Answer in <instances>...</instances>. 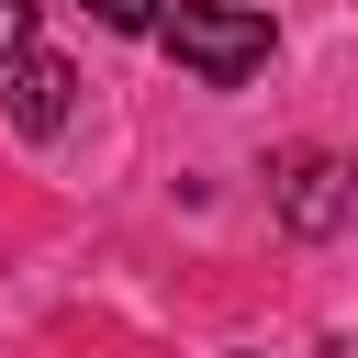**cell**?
Masks as SVG:
<instances>
[{
    "label": "cell",
    "instance_id": "1",
    "mask_svg": "<svg viewBox=\"0 0 358 358\" xmlns=\"http://www.w3.org/2000/svg\"><path fill=\"white\" fill-rule=\"evenodd\" d=\"M157 45H168L201 90H235V78L268 67V0H179V11L157 22Z\"/></svg>",
    "mask_w": 358,
    "mask_h": 358
},
{
    "label": "cell",
    "instance_id": "2",
    "mask_svg": "<svg viewBox=\"0 0 358 358\" xmlns=\"http://www.w3.org/2000/svg\"><path fill=\"white\" fill-rule=\"evenodd\" d=\"M347 213H358V168L324 157V145H291L280 157V224L291 235H336Z\"/></svg>",
    "mask_w": 358,
    "mask_h": 358
},
{
    "label": "cell",
    "instance_id": "3",
    "mask_svg": "<svg viewBox=\"0 0 358 358\" xmlns=\"http://www.w3.org/2000/svg\"><path fill=\"white\" fill-rule=\"evenodd\" d=\"M0 101H11V123H22V134H56V123H67V101H78V67L34 45V56H11V67H0Z\"/></svg>",
    "mask_w": 358,
    "mask_h": 358
},
{
    "label": "cell",
    "instance_id": "4",
    "mask_svg": "<svg viewBox=\"0 0 358 358\" xmlns=\"http://www.w3.org/2000/svg\"><path fill=\"white\" fill-rule=\"evenodd\" d=\"M78 11H90L101 34H157V22H168V0H78Z\"/></svg>",
    "mask_w": 358,
    "mask_h": 358
},
{
    "label": "cell",
    "instance_id": "5",
    "mask_svg": "<svg viewBox=\"0 0 358 358\" xmlns=\"http://www.w3.org/2000/svg\"><path fill=\"white\" fill-rule=\"evenodd\" d=\"M34 56V0H0V67Z\"/></svg>",
    "mask_w": 358,
    "mask_h": 358
}]
</instances>
